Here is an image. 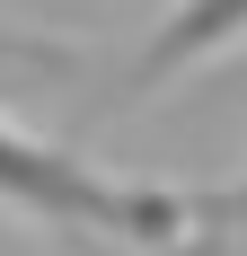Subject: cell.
<instances>
[{
    "instance_id": "1",
    "label": "cell",
    "mask_w": 247,
    "mask_h": 256,
    "mask_svg": "<svg viewBox=\"0 0 247 256\" xmlns=\"http://www.w3.org/2000/svg\"><path fill=\"white\" fill-rule=\"evenodd\" d=\"M0 204L36 212L53 230H88V238H124V248H159L176 256L186 238L221 212V194H176V186H124L106 168H88L62 142H36L0 115Z\"/></svg>"
},
{
    "instance_id": "2",
    "label": "cell",
    "mask_w": 247,
    "mask_h": 256,
    "mask_svg": "<svg viewBox=\"0 0 247 256\" xmlns=\"http://www.w3.org/2000/svg\"><path fill=\"white\" fill-rule=\"evenodd\" d=\"M230 44H247V0H168L159 26H150V44L132 53L115 106H150L159 88H176L186 71H203V62L230 53Z\"/></svg>"
},
{
    "instance_id": "3",
    "label": "cell",
    "mask_w": 247,
    "mask_h": 256,
    "mask_svg": "<svg viewBox=\"0 0 247 256\" xmlns=\"http://www.w3.org/2000/svg\"><path fill=\"white\" fill-rule=\"evenodd\" d=\"M18 62H26V71H71V53H62V44H36V36H0V71H18Z\"/></svg>"
},
{
    "instance_id": "4",
    "label": "cell",
    "mask_w": 247,
    "mask_h": 256,
    "mask_svg": "<svg viewBox=\"0 0 247 256\" xmlns=\"http://www.w3.org/2000/svg\"><path fill=\"white\" fill-rule=\"evenodd\" d=\"M230 212H238V221H247V186H238V194H230Z\"/></svg>"
}]
</instances>
